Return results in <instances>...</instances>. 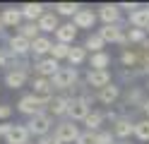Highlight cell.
Here are the masks:
<instances>
[{
    "label": "cell",
    "instance_id": "obj_1",
    "mask_svg": "<svg viewBox=\"0 0 149 144\" xmlns=\"http://www.w3.org/2000/svg\"><path fill=\"white\" fill-rule=\"evenodd\" d=\"M51 82H53V89L68 94V91H72L74 86H77V82H79V72H77V67H60L58 74H55Z\"/></svg>",
    "mask_w": 149,
    "mask_h": 144
},
{
    "label": "cell",
    "instance_id": "obj_2",
    "mask_svg": "<svg viewBox=\"0 0 149 144\" xmlns=\"http://www.w3.org/2000/svg\"><path fill=\"white\" fill-rule=\"evenodd\" d=\"M24 125H26V130L31 132V137L41 139V137H46V134H51V130H53V118H51L48 113H39V115H34V118H29Z\"/></svg>",
    "mask_w": 149,
    "mask_h": 144
},
{
    "label": "cell",
    "instance_id": "obj_3",
    "mask_svg": "<svg viewBox=\"0 0 149 144\" xmlns=\"http://www.w3.org/2000/svg\"><path fill=\"white\" fill-rule=\"evenodd\" d=\"M46 101L41 99H36L34 94H24L19 101H17V111H19L22 115H26V118H34V115H39V113H46Z\"/></svg>",
    "mask_w": 149,
    "mask_h": 144
},
{
    "label": "cell",
    "instance_id": "obj_4",
    "mask_svg": "<svg viewBox=\"0 0 149 144\" xmlns=\"http://www.w3.org/2000/svg\"><path fill=\"white\" fill-rule=\"evenodd\" d=\"M53 134H55L63 144H74V142H77V137L82 134V130L77 127V122H72V120L65 118V120H60V122H55Z\"/></svg>",
    "mask_w": 149,
    "mask_h": 144
},
{
    "label": "cell",
    "instance_id": "obj_5",
    "mask_svg": "<svg viewBox=\"0 0 149 144\" xmlns=\"http://www.w3.org/2000/svg\"><path fill=\"white\" fill-rule=\"evenodd\" d=\"M70 94H55L53 99L48 101L46 106V113L51 115V118H68V108H70Z\"/></svg>",
    "mask_w": 149,
    "mask_h": 144
},
{
    "label": "cell",
    "instance_id": "obj_6",
    "mask_svg": "<svg viewBox=\"0 0 149 144\" xmlns=\"http://www.w3.org/2000/svg\"><path fill=\"white\" fill-rule=\"evenodd\" d=\"M99 36L104 38L106 43H120V46H127V38H125V29L120 24H104L99 29Z\"/></svg>",
    "mask_w": 149,
    "mask_h": 144
},
{
    "label": "cell",
    "instance_id": "obj_7",
    "mask_svg": "<svg viewBox=\"0 0 149 144\" xmlns=\"http://www.w3.org/2000/svg\"><path fill=\"white\" fill-rule=\"evenodd\" d=\"M60 70V63L58 60H53V58H41V60H34V72L36 77H43V79H53L55 74H58Z\"/></svg>",
    "mask_w": 149,
    "mask_h": 144
},
{
    "label": "cell",
    "instance_id": "obj_8",
    "mask_svg": "<svg viewBox=\"0 0 149 144\" xmlns=\"http://www.w3.org/2000/svg\"><path fill=\"white\" fill-rule=\"evenodd\" d=\"M91 113V106H87L79 96H72L70 99V108H68V120L72 122H84L87 115Z\"/></svg>",
    "mask_w": 149,
    "mask_h": 144
},
{
    "label": "cell",
    "instance_id": "obj_9",
    "mask_svg": "<svg viewBox=\"0 0 149 144\" xmlns=\"http://www.w3.org/2000/svg\"><path fill=\"white\" fill-rule=\"evenodd\" d=\"M96 15L104 24H120V17H123V12H120V5L118 3H104L96 7Z\"/></svg>",
    "mask_w": 149,
    "mask_h": 144
},
{
    "label": "cell",
    "instance_id": "obj_10",
    "mask_svg": "<svg viewBox=\"0 0 149 144\" xmlns=\"http://www.w3.org/2000/svg\"><path fill=\"white\" fill-rule=\"evenodd\" d=\"M111 132L116 139H130L135 137V120L132 118H118L116 122H111Z\"/></svg>",
    "mask_w": 149,
    "mask_h": 144
},
{
    "label": "cell",
    "instance_id": "obj_11",
    "mask_svg": "<svg viewBox=\"0 0 149 144\" xmlns=\"http://www.w3.org/2000/svg\"><path fill=\"white\" fill-rule=\"evenodd\" d=\"M31 94L36 96V99H41V101L48 103L55 96L53 94V82L51 79H43V77H34V79H31Z\"/></svg>",
    "mask_w": 149,
    "mask_h": 144
},
{
    "label": "cell",
    "instance_id": "obj_12",
    "mask_svg": "<svg viewBox=\"0 0 149 144\" xmlns=\"http://www.w3.org/2000/svg\"><path fill=\"white\" fill-rule=\"evenodd\" d=\"M7 48H10L15 55L31 58V41H29V38H24V36H19V34L7 36Z\"/></svg>",
    "mask_w": 149,
    "mask_h": 144
},
{
    "label": "cell",
    "instance_id": "obj_13",
    "mask_svg": "<svg viewBox=\"0 0 149 144\" xmlns=\"http://www.w3.org/2000/svg\"><path fill=\"white\" fill-rule=\"evenodd\" d=\"M84 82L91 86V89H104V86L111 84V72L108 70H87L84 74Z\"/></svg>",
    "mask_w": 149,
    "mask_h": 144
},
{
    "label": "cell",
    "instance_id": "obj_14",
    "mask_svg": "<svg viewBox=\"0 0 149 144\" xmlns=\"http://www.w3.org/2000/svg\"><path fill=\"white\" fill-rule=\"evenodd\" d=\"M96 99H99V103H104V106H116V101L120 99V84L111 82L108 86H104V89L96 91Z\"/></svg>",
    "mask_w": 149,
    "mask_h": 144
},
{
    "label": "cell",
    "instance_id": "obj_15",
    "mask_svg": "<svg viewBox=\"0 0 149 144\" xmlns=\"http://www.w3.org/2000/svg\"><path fill=\"white\" fill-rule=\"evenodd\" d=\"M51 48H53V41L48 36H39L36 41H31V58L34 60H41V58H48L51 55Z\"/></svg>",
    "mask_w": 149,
    "mask_h": 144
},
{
    "label": "cell",
    "instance_id": "obj_16",
    "mask_svg": "<svg viewBox=\"0 0 149 144\" xmlns=\"http://www.w3.org/2000/svg\"><path fill=\"white\" fill-rule=\"evenodd\" d=\"M96 19H99V15L94 12V10H87V7H82L77 15H74V19H72V24L77 26V29H94V24H96Z\"/></svg>",
    "mask_w": 149,
    "mask_h": 144
},
{
    "label": "cell",
    "instance_id": "obj_17",
    "mask_svg": "<svg viewBox=\"0 0 149 144\" xmlns=\"http://www.w3.org/2000/svg\"><path fill=\"white\" fill-rule=\"evenodd\" d=\"M0 19H3V24H5L7 29H19L24 15H22L19 7H5L3 12H0Z\"/></svg>",
    "mask_w": 149,
    "mask_h": 144
},
{
    "label": "cell",
    "instance_id": "obj_18",
    "mask_svg": "<svg viewBox=\"0 0 149 144\" xmlns=\"http://www.w3.org/2000/svg\"><path fill=\"white\" fill-rule=\"evenodd\" d=\"M19 10H22V15H24L26 22H39V19H41L46 12H48L43 3H24Z\"/></svg>",
    "mask_w": 149,
    "mask_h": 144
},
{
    "label": "cell",
    "instance_id": "obj_19",
    "mask_svg": "<svg viewBox=\"0 0 149 144\" xmlns=\"http://www.w3.org/2000/svg\"><path fill=\"white\" fill-rule=\"evenodd\" d=\"M127 26H135V29H142V31H147L149 29V7H139L137 12L127 15Z\"/></svg>",
    "mask_w": 149,
    "mask_h": 144
},
{
    "label": "cell",
    "instance_id": "obj_20",
    "mask_svg": "<svg viewBox=\"0 0 149 144\" xmlns=\"http://www.w3.org/2000/svg\"><path fill=\"white\" fill-rule=\"evenodd\" d=\"M36 24H39L41 34H55V31L60 29V19H58V15H55L53 10H48V12H46Z\"/></svg>",
    "mask_w": 149,
    "mask_h": 144
},
{
    "label": "cell",
    "instance_id": "obj_21",
    "mask_svg": "<svg viewBox=\"0 0 149 144\" xmlns=\"http://www.w3.org/2000/svg\"><path fill=\"white\" fill-rule=\"evenodd\" d=\"M77 31H79V29L74 26L72 22H68V24H60V29L55 31V41H58V43H68V46H74V38H77Z\"/></svg>",
    "mask_w": 149,
    "mask_h": 144
},
{
    "label": "cell",
    "instance_id": "obj_22",
    "mask_svg": "<svg viewBox=\"0 0 149 144\" xmlns=\"http://www.w3.org/2000/svg\"><path fill=\"white\" fill-rule=\"evenodd\" d=\"M31 132L26 130V125H15L10 130V134L5 137V144H29Z\"/></svg>",
    "mask_w": 149,
    "mask_h": 144
},
{
    "label": "cell",
    "instance_id": "obj_23",
    "mask_svg": "<svg viewBox=\"0 0 149 144\" xmlns=\"http://www.w3.org/2000/svg\"><path fill=\"white\" fill-rule=\"evenodd\" d=\"M29 82V74L26 72H19V70H10V72H5V86L7 89H22V86Z\"/></svg>",
    "mask_w": 149,
    "mask_h": 144
},
{
    "label": "cell",
    "instance_id": "obj_24",
    "mask_svg": "<svg viewBox=\"0 0 149 144\" xmlns=\"http://www.w3.org/2000/svg\"><path fill=\"white\" fill-rule=\"evenodd\" d=\"M111 67V55L106 51L89 55V70H108Z\"/></svg>",
    "mask_w": 149,
    "mask_h": 144
},
{
    "label": "cell",
    "instance_id": "obj_25",
    "mask_svg": "<svg viewBox=\"0 0 149 144\" xmlns=\"http://www.w3.org/2000/svg\"><path fill=\"white\" fill-rule=\"evenodd\" d=\"M82 46L87 48V53L94 55V53H101V51L106 48V41H104V38L99 36V31H96V34H89V36L84 38V43H82Z\"/></svg>",
    "mask_w": 149,
    "mask_h": 144
},
{
    "label": "cell",
    "instance_id": "obj_26",
    "mask_svg": "<svg viewBox=\"0 0 149 144\" xmlns=\"http://www.w3.org/2000/svg\"><path fill=\"white\" fill-rule=\"evenodd\" d=\"M53 10H55V15H58V17H72L74 19V15L82 10V5L79 3H55Z\"/></svg>",
    "mask_w": 149,
    "mask_h": 144
},
{
    "label": "cell",
    "instance_id": "obj_27",
    "mask_svg": "<svg viewBox=\"0 0 149 144\" xmlns=\"http://www.w3.org/2000/svg\"><path fill=\"white\" fill-rule=\"evenodd\" d=\"M104 113L101 111H91L89 115H87V120H84V127L89 130V132H101V125H104Z\"/></svg>",
    "mask_w": 149,
    "mask_h": 144
},
{
    "label": "cell",
    "instance_id": "obj_28",
    "mask_svg": "<svg viewBox=\"0 0 149 144\" xmlns=\"http://www.w3.org/2000/svg\"><path fill=\"white\" fill-rule=\"evenodd\" d=\"M17 34L24 36V38H29V41H36V38L41 36V29H39L36 22H24L19 29H17Z\"/></svg>",
    "mask_w": 149,
    "mask_h": 144
},
{
    "label": "cell",
    "instance_id": "obj_29",
    "mask_svg": "<svg viewBox=\"0 0 149 144\" xmlns=\"http://www.w3.org/2000/svg\"><path fill=\"white\" fill-rule=\"evenodd\" d=\"M87 60V48L84 46H72V51H70V58H68V63L70 67H79L82 63Z\"/></svg>",
    "mask_w": 149,
    "mask_h": 144
},
{
    "label": "cell",
    "instance_id": "obj_30",
    "mask_svg": "<svg viewBox=\"0 0 149 144\" xmlns=\"http://www.w3.org/2000/svg\"><path fill=\"white\" fill-rule=\"evenodd\" d=\"M70 51H72V46L55 41L53 48H51V58H53V60H58V63H60V60H68V58H70Z\"/></svg>",
    "mask_w": 149,
    "mask_h": 144
},
{
    "label": "cell",
    "instance_id": "obj_31",
    "mask_svg": "<svg viewBox=\"0 0 149 144\" xmlns=\"http://www.w3.org/2000/svg\"><path fill=\"white\" fill-rule=\"evenodd\" d=\"M135 137L139 142H149V118H142V120H135Z\"/></svg>",
    "mask_w": 149,
    "mask_h": 144
},
{
    "label": "cell",
    "instance_id": "obj_32",
    "mask_svg": "<svg viewBox=\"0 0 149 144\" xmlns=\"http://www.w3.org/2000/svg\"><path fill=\"white\" fill-rule=\"evenodd\" d=\"M125 38H127V46H130V43L142 46V43L147 41V31H142V29H135V26H132V29L127 26V29H125Z\"/></svg>",
    "mask_w": 149,
    "mask_h": 144
},
{
    "label": "cell",
    "instance_id": "obj_33",
    "mask_svg": "<svg viewBox=\"0 0 149 144\" xmlns=\"http://www.w3.org/2000/svg\"><path fill=\"white\" fill-rule=\"evenodd\" d=\"M74 144H96V132H89V130H82V134L77 137Z\"/></svg>",
    "mask_w": 149,
    "mask_h": 144
},
{
    "label": "cell",
    "instance_id": "obj_34",
    "mask_svg": "<svg viewBox=\"0 0 149 144\" xmlns=\"http://www.w3.org/2000/svg\"><path fill=\"white\" fill-rule=\"evenodd\" d=\"M96 144H116V137H113V132H106V130H101L96 132Z\"/></svg>",
    "mask_w": 149,
    "mask_h": 144
},
{
    "label": "cell",
    "instance_id": "obj_35",
    "mask_svg": "<svg viewBox=\"0 0 149 144\" xmlns=\"http://www.w3.org/2000/svg\"><path fill=\"white\" fill-rule=\"evenodd\" d=\"M10 115H12V106L10 103H0V122H7Z\"/></svg>",
    "mask_w": 149,
    "mask_h": 144
},
{
    "label": "cell",
    "instance_id": "obj_36",
    "mask_svg": "<svg viewBox=\"0 0 149 144\" xmlns=\"http://www.w3.org/2000/svg\"><path fill=\"white\" fill-rule=\"evenodd\" d=\"M36 144H63V142H60V139H58V137H55V134L51 132V134H46V137H41Z\"/></svg>",
    "mask_w": 149,
    "mask_h": 144
},
{
    "label": "cell",
    "instance_id": "obj_37",
    "mask_svg": "<svg viewBox=\"0 0 149 144\" xmlns=\"http://www.w3.org/2000/svg\"><path fill=\"white\" fill-rule=\"evenodd\" d=\"M12 127H15V125H12V122H0V137H3V139H5V137H7V134H10V130H12Z\"/></svg>",
    "mask_w": 149,
    "mask_h": 144
},
{
    "label": "cell",
    "instance_id": "obj_38",
    "mask_svg": "<svg viewBox=\"0 0 149 144\" xmlns=\"http://www.w3.org/2000/svg\"><path fill=\"white\" fill-rule=\"evenodd\" d=\"M142 115L149 118V96H147V101H144V106H142Z\"/></svg>",
    "mask_w": 149,
    "mask_h": 144
},
{
    "label": "cell",
    "instance_id": "obj_39",
    "mask_svg": "<svg viewBox=\"0 0 149 144\" xmlns=\"http://www.w3.org/2000/svg\"><path fill=\"white\" fill-rule=\"evenodd\" d=\"M0 36H5V24H3V19H0Z\"/></svg>",
    "mask_w": 149,
    "mask_h": 144
},
{
    "label": "cell",
    "instance_id": "obj_40",
    "mask_svg": "<svg viewBox=\"0 0 149 144\" xmlns=\"http://www.w3.org/2000/svg\"><path fill=\"white\" fill-rule=\"evenodd\" d=\"M116 144H130V139H116Z\"/></svg>",
    "mask_w": 149,
    "mask_h": 144
},
{
    "label": "cell",
    "instance_id": "obj_41",
    "mask_svg": "<svg viewBox=\"0 0 149 144\" xmlns=\"http://www.w3.org/2000/svg\"><path fill=\"white\" fill-rule=\"evenodd\" d=\"M0 67H3V53H0Z\"/></svg>",
    "mask_w": 149,
    "mask_h": 144
},
{
    "label": "cell",
    "instance_id": "obj_42",
    "mask_svg": "<svg viewBox=\"0 0 149 144\" xmlns=\"http://www.w3.org/2000/svg\"><path fill=\"white\" fill-rule=\"evenodd\" d=\"M147 94H149V79H147Z\"/></svg>",
    "mask_w": 149,
    "mask_h": 144
},
{
    "label": "cell",
    "instance_id": "obj_43",
    "mask_svg": "<svg viewBox=\"0 0 149 144\" xmlns=\"http://www.w3.org/2000/svg\"><path fill=\"white\" fill-rule=\"evenodd\" d=\"M147 38H149V29H147Z\"/></svg>",
    "mask_w": 149,
    "mask_h": 144
},
{
    "label": "cell",
    "instance_id": "obj_44",
    "mask_svg": "<svg viewBox=\"0 0 149 144\" xmlns=\"http://www.w3.org/2000/svg\"><path fill=\"white\" fill-rule=\"evenodd\" d=\"M147 7H149V5H147Z\"/></svg>",
    "mask_w": 149,
    "mask_h": 144
}]
</instances>
